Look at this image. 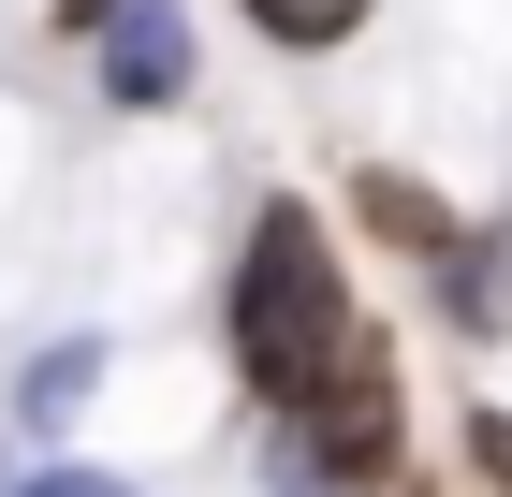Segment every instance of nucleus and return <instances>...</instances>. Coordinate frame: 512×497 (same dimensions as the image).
Returning a JSON list of instances; mask_svg holds the SVG:
<instances>
[{"mask_svg": "<svg viewBox=\"0 0 512 497\" xmlns=\"http://www.w3.org/2000/svg\"><path fill=\"white\" fill-rule=\"evenodd\" d=\"M235 351H249V381H264L278 410H293V395H322L337 366H352V293H337V249H322L308 205H264V220H249Z\"/></svg>", "mask_w": 512, "mask_h": 497, "instance_id": "obj_1", "label": "nucleus"}, {"mask_svg": "<svg viewBox=\"0 0 512 497\" xmlns=\"http://www.w3.org/2000/svg\"><path fill=\"white\" fill-rule=\"evenodd\" d=\"M395 468V366H337L322 395H293V454H278V497H337V483H381Z\"/></svg>", "mask_w": 512, "mask_h": 497, "instance_id": "obj_2", "label": "nucleus"}, {"mask_svg": "<svg viewBox=\"0 0 512 497\" xmlns=\"http://www.w3.org/2000/svg\"><path fill=\"white\" fill-rule=\"evenodd\" d=\"M103 88H118V103H176V88H191L176 0H118V15H103Z\"/></svg>", "mask_w": 512, "mask_h": 497, "instance_id": "obj_3", "label": "nucleus"}, {"mask_svg": "<svg viewBox=\"0 0 512 497\" xmlns=\"http://www.w3.org/2000/svg\"><path fill=\"white\" fill-rule=\"evenodd\" d=\"M366 220H381V234H410V249H469V234H454V205H439V191H410V176H366Z\"/></svg>", "mask_w": 512, "mask_h": 497, "instance_id": "obj_4", "label": "nucleus"}, {"mask_svg": "<svg viewBox=\"0 0 512 497\" xmlns=\"http://www.w3.org/2000/svg\"><path fill=\"white\" fill-rule=\"evenodd\" d=\"M249 15H264L278 44H352V15H366V0H249Z\"/></svg>", "mask_w": 512, "mask_h": 497, "instance_id": "obj_5", "label": "nucleus"}, {"mask_svg": "<svg viewBox=\"0 0 512 497\" xmlns=\"http://www.w3.org/2000/svg\"><path fill=\"white\" fill-rule=\"evenodd\" d=\"M88 381H103V351H44V366H30V424L88 410Z\"/></svg>", "mask_w": 512, "mask_h": 497, "instance_id": "obj_6", "label": "nucleus"}, {"mask_svg": "<svg viewBox=\"0 0 512 497\" xmlns=\"http://www.w3.org/2000/svg\"><path fill=\"white\" fill-rule=\"evenodd\" d=\"M454 307H469V322H498V307H512V264H483V249H454Z\"/></svg>", "mask_w": 512, "mask_h": 497, "instance_id": "obj_7", "label": "nucleus"}, {"mask_svg": "<svg viewBox=\"0 0 512 497\" xmlns=\"http://www.w3.org/2000/svg\"><path fill=\"white\" fill-rule=\"evenodd\" d=\"M469 468H483V483L512 497V410H483V424H469Z\"/></svg>", "mask_w": 512, "mask_h": 497, "instance_id": "obj_8", "label": "nucleus"}, {"mask_svg": "<svg viewBox=\"0 0 512 497\" xmlns=\"http://www.w3.org/2000/svg\"><path fill=\"white\" fill-rule=\"evenodd\" d=\"M30 497H132V483H103V468H59V483H30Z\"/></svg>", "mask_w": 512, "mask_h": 497, "instance_id": "obj_9", "label": "nucleus"}]
</instances>
